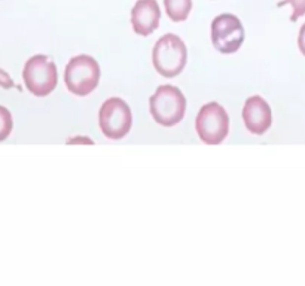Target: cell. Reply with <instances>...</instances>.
Returning <instances> with one entry per match:
<instances>
[{"instance_id":"4","label":"cell","mask_w":305,"mask_h":286,"mask_svg":"<svg viewBox=\"0 0 305 286\" xmlns=\"http://www.w3.org/2000/svg\"><path fill=\"white\" fill-rule=\"evenodd\" d=\"M23 79L33 95L45 97L55 89L58 83L57 66L45 55H34L27 60L23 70Z\"/></svg>"},{"instance_id":"2","label":"cell","mask_w":305,"mask_h":286,"mask_svg":"<svg viewBox=\"0 0 305 286\" xmlns=\"http://www.w3.org/2000/svg\"><path fill=\"white\" fill-rule=\"evenodd\" d=\"M188 49L185 42L174 33H167L158 39L152 52L155 70L164 78L177 76L186 66Z\"/></svg>"},{"instance_id":"1","label":"cell","mask_w":305,"mask_h":286,"mask_svg":"<svg viewBox=\"0 0 305 286\" xmlns=\"http://www.w3.org/2000/svg\"><path fill=\"white\" fill-rule=\"evenodd\" d=\"M149 109L152 118L160 125L174 127L185 117L186 99L179 88L173 85H161L150 97Z\"/></svg>"},{"instance_id":"12","label":"cell","mask_w":305,"mask_h":286,"mask_svg":"<svg viewBox=\"0 0 305 286\" xmlns=\"http://www.w3.org/2000/svg\"><path fill=\"white\" fill-rule=\"evenodd\" d=\"M284 5L292 6V17H290L292 23H295L298 18L305 15V0H283V2L278 3V8H281Z\"/></svg>"},{"instance_id":"3","label":"cell","mask_w":305,"mask_h":286,"mask_svg":"<svg viewBox=\"0 0 305 286\" xmlns=\"http://www.w3.org/2000/svg\"><path fill=\"white\" fill-rule=\"evenodd\" d=\"M100 79V66L90 55L73 57L64 70V83L67 89L74 95L91 94L99 85Z\"/></svg>"},{"instance_id":"15","label":"cell","mask_w":305,"mask_h":286,"mask_svg":"<svg viewBox=\"0 0 305 286\" xmlns=\"http://www.w3.org/2000/svg\"><path fill=\"white\" fill-rule=\"evenodd\" d=\"M74 142H87V143H93L90 139H71V140H67V143H74Z\"/></svg>"},{"instance_id":"11","label":"cell","mask_w":305,"mask_h":286,"mask_svg":"<svg viewBox=\"0 0 305 286\" xmlns=\"http://www.w3.org/2000/svg\"><path fill=\"white\" fill-rule=\"evenodd\" d=\"M12 127H14V121L11 112L5 106H0V142H3L9 137Z\"/></svg>"},{"instance_id":"13","label":"cell","mask_w":305,"mask_h":286,"mask_svg":"<svg viewBox=\"0 0 305 286\" xmlns=\"http://www.w3.org/2000/svg\"><path fill=\"white\" fill-rule=\"evenodd\" d=\"M0 86H3V88H14L15 86L11 76L2 69H0Z\"/></svg>"},{"instance_id":"9","label":"cell","mask_w":305,"mask_h":286,"mask_svg":"<svg viewBox=\"0 0 305 286\" xmlns=\"http://www.w3.org/2000/svg\"><path fill=\"white\" fill-rule=\"evenodd\" d=\"M160 6L157 0H138L131 9L133 30L140 36H149L160 26Z\"/></svg>"},{"instance_id":"6","label":"cell","mask_w":305,"mask_h":286,"mask_svg":"<svg viewBox=\"0 0 305 286\" xmlns=\"http://www.w3.org/2000/svg\"><path fill=\"white\" fill-rule=\"evenodd\" d=\"M131 111L128 105L118 97H112L103 103L99 112V124L103 134L112 140L122 139L131 128Z\"/></svg>"},{"instance_id":"14","label":"cell","mask_w":305,"mask_h":286,"mask_svg":"<svg viewBox=\"0 0 305 286\" xmlns=\"http://www.w3.org/2000/svg\"><path fill=\"white\" fill-rule=\"evenodd\" d=\"M298 48H299L301 54L305 57V23H304L302 27L299 29V35H298Z\"/></svg>"},{"instance_id":"7","label":"cell","mask_w":305,"mask_h":286,"mask_svg":"<svg viewBox=\"0 0 305 286\" xmlns=\"http://www.w3.org/2000/svg\"><path fill=\"white\" fill-rule=\"evenodd\" d=\"M213 46L222 54L237 52L244 42V27L233 14L217 15L211 23Z\"/></svg>"},{"instance_id":"5","label":"cell","mask_w":305,"mask_h":286,"mask_svg":"<svg viewBox=\"0 0 305 286\" xmlns=\"http://www.w3.org/2000/svg\"><path fill=\"white\" fill-rule=\"evenodd\" d=\"M198 137L207 145H219L230 131V118L226 111L216 102L204 105L195 120Z\"/></svg>"},{"instance_id":"10","label":"cell","mask_w":305,"mask_h":286,"mask_svg":"<svg viewBox=\"0 0 305 286\" xmlns=\"http://www.w3.org/2000/svg\"><path fill=\"white\" fill-rule=\"evenodd\" d=\"M164 8L169 18L174 23L185 21L192 9V0H164Z\"/></svg>"},{"instance_id":"8","label":"cell","mask_w":305,"mask_h":286,"mask_svg":"<svg viewBox=\"0 0 305 286\" xmlns=\"http://www.w3.org/2000/svg\"><path fill=\"white\" fill-rule=\"evenodd\" d=\"M243 120H244L247 131H250L252 134L261 136L265 131H268V128L272 124L271 108L262 97L253 95V97L247 99L243 108Z\"/></svg>"}]
</instances>
